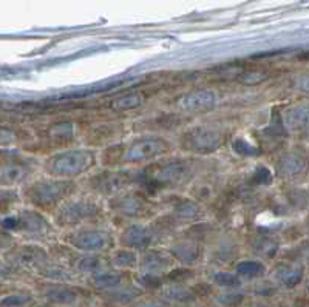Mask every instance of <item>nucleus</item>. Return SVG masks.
<instances>
[{
  "label": "nucleus",
  "mask_w": 309,
  "mask_h": 307,
  "mask_svg": "<svg viewBox=\"0 0 309 307\" xmlns=\"http://www.w3.org/2000/svg\"><path fill=\"white\" fill-rule=\"evenodd\" d=\"M47 298L56 304H73L76 301V294L73 292L71 288L58 287V288H51V290H48Z\"/></svg>",
  "instance_id": "obj_16"
},
{
  "label": "nucleus",
  "mask_w": 309,
  "mask_h": 307,
  "mask_svg": "<svg viewBox=\"0 0 309 307\" xmlns=\"http://www.w3.org/2000/svg\"><path fill=\"white\" fill-rule=\"evenodd\" d=\"M27 172L22 166L17 164H8L2 167V184L4 186H13L21 182L22 179H25Z\"/></svg>",
  "instance_id": "obj_15"
},
{
  "label": "nucleus",
  "mask_w": 309,
  "mask_h": 307,
  "mask_svg": "<svg viewBox=\"0 0 309 307\" xmlns=\"http://www.w3.org/2000/svg\"><path fill=\"white\" fill-rule=\"evenodd\" d=\"M142 282L147 286V287H159V286H161L159 278H156V276H153V275L144 276V278H142Z\"/></svg>",
  "instance_id": "obj_37"
},
{
  "label": "nucleus",
  "mask_w": 309,
  "mask_h": 307,
  "mask_svg": "<svg viewBox=\"0 0 309 307\" xmlns=\"http://www.w3.org/2000/svg\"><path fill=\"white\" fill-rule=\"evenodd\" d=\"M167 266V260L156 254V252H149V254H145L144 256V267L150 270V272H158V270H162Z\"/></svg>",
  "instance_id": "obj_21"
},
{
  "label": "nucleus",
  "mask_w": 309,
  "mask_h": 307,
  "mask_svg": "<svg viewBox=\"0 0 309 307\" xmlns=\"http://www.w3.org/2000/svg\"><path fill=\"white\" fill-rule=\"evenodd\" d=\"M78 267L82 272H96V270L101 267V262L98 258H93V256H85V258H81L79 262H78Z\"/></svg>",
  "instance_id": "obj_28"
},
{
  "label": "nucleus",
  "mask_w": 309,
  "mask_h": 307,
  "mask_svg": "<svg viewBox=\"0 0 309 307\" xmlns=\"http://www.w3.org/2000/svg\"><path fill=\"white\" fill-rule=\"evenodd\" d=\"M269 74L266 71H247L240 76V82L244 85H258L264 80H267Z\"/></svg>",
  "instance_id": "obj_23"
},
{
  "label": "nucleus",
  "mask_w": 309,
  "mask_h": 307,
  "mask_svg": "<svg viewBox=\"0 0 309 307\" xmlns=\"http://www.w3.org/2000/svg\"><path fill=\"white\" fill-rule=\"evenodd\" d=\"M284 125L290 130H300L309 125V106L307 105H297L284 112L283 116Z\"/></svg>",
  "instance_id": "obj_12"
},
{
  "label": "nucleus",
  "mask_w": 309,
  "mask_h": 307,
  "mask_svg": "<svg viewBox=\"0 0 309 307\" xmlns=\"http://www.w3.org/2000/svg\"><path fill=\"white\" fill-rule=\"evenodd\" d=\"M190 166L184 160H175L161 166L153 174L152 182L156 186H175L181 184L190 176Z\"/></svg>",
  "instance_id": "obj_5"
},
{
  "label": "nucleus",
  "mask_w": 309,
  "mask_h": 307,
  "mask_svg": "<svg viewBox=\"0 0 309 307\" xmlns=\"http://www.w3.org/2000/svg\"><path fill=\"white\" fill-rule=\"evenodd\" d=\"M4 228H10V230H16L21 228V220L19 218H5L4 220Z\"/></svg>",
  "instance_id": "obj_35"
},
{
  "label": "nucleus",
  "mask_w": 309,
  "mask_h": 307,
  "mask_svg": "<svg viewBox=\"0 0 309 307\" xmlns=\"http://www.w3.org/2000/svg\"><path fill=\"white\" fill-rule=\"evenodd\" d=\"M309 159L301 152L287 153L281 158L278 164V172L286 179H297L307 172Z\"/></svg>",
  "instance_id": "obj_7"
},
{
  "label": "nucleus",
  "mask_w": 309,
  "mask_h": 307,
  "mask_svg": "<svg viewBox=\"0 0 309 307\" xmlns=\"http://www.w3.org/2000/svg\"><path fill=\"white\" fill-rule=\"evenodd\" d=\"M28 301H30V298L25 295H11V296H5L2 300V306L4 307H21V306L27 304Z\"/></svg>",
  "instance_id": "obj_30"
},
{
  "label": "nucleus",
  "mask_w": 309,
  "mask_h": 307,
  "mask_svg": "<svg viewBox=\"0 0 309 307\" xmlns=\"http://www.w3.org/2000/svg\"><path fill=\"white\" fill-rule=\"evenodd\" d=\"M116 210L127 216H142L147 212V204L138 196H125L118 201Z\"/></svg>",
  "instance_id": "obj_13"
},
{
  "label": "nucleus",
  "mask_w": 309,
  "mask_h": 307,
  "mask_svg": "<svg viewBox=\"0 0 309 307\" xmlns=\"http://www.w3.org/2000/svg\"><path fill=\"white\" fill-rule=\"evenodd\" d=\"M303 278V270L301 268H294V267H287V268H283L281 270V274H280V280L281 282L289 287V288H292L295 287Z\"/></svg>",
  "instance_id": "obj_20"
},
{
  "label": "nucleus",
  "mask_w": 309,
  "mask_h": 307,
  "mask_svg": "<svg viewBox=\"0 0 309 307\" xmlns=\"http://www.w3.org/2000/svg\"><path fill=\"white\" fill-rule=\"evenodd\" d=\"M121 241L124 242V246L130 247V248H145L149 247L152 242V236L150 233L145 230L141 226H130L127 228L122 236Z\"/></svg>",
  "instance_id": "obj_11"
},
{
  "label": "nucleus",
  "mask_w": 309,
  "mask_h": 307,
  "mask_svg": "<svg viewBox=\"0 0 309 307\" xmlns=\"http://www.w3.org/2000/svg\"><path fill=\"white\" fill-rule=\"evenodd\" d=\"M129 182H130V176L127 173H102L93 178L92 180L93 188L104 194L118 193Z\"/></svg>",
  "instance_id": "obj_9"
},
{
  "label": "nucleus",
  "mask_w": 309,
  "mask_h": 307,
  "mask_svg": "<svg viewBox=\"0 0 309 307\" xmlns=\"http://www.w3.org/2000/svg\"><path fill=\"white\" fill-rule=\"evenodd\" d=\"M215 282L221 287H240V280L232 275V274H227V272H220L215 275Z\"/></svg>",
  "instance_id": "obj_27"
},
{
  "label": "nucleus",
  "mask_w": 309,
  "mask_h": 307,
  "mask_svg": "<svg viewBox=\"0 0 309 307\" xmlns=\"http://www.w3.org/2000/svg\"><path fill=\"white\" fill-rule=\"evenodd\" d=\"M169 150V144L162 139L156 138H145L135 140L132 146L127 150L124 160L127 162H144L150 160L156 156L164 154Z\"/></svg>",
  "instance_id": "obj_4"
},
{
  "label": "nucleus",
  "mask_w": 309,
  "mask_h": 307,
  "mask_svg": "<svg viewBox=\"0 0 309 307\" xmlns=\"http://www.w3.org/2000/svg\"><path fill=\"white\" fill-rule=\"evenodd\" d=\"M295 86H297L298 90H301V92L309 93V74L298 78V79H297V82H295Z\"/></svg>",
  "instance_id": "obj_36"
},
{
  "label": "nucleus",
  "mask_w": 309,
  "mask_h": 307,
  "mask_svg": "<svg viewBox=\"0 0 309 307\" xmlns=\"http://www.w3.org/2000/svg\"><path fill=\"white\" fill-rule=\"evenodd\" d=\"M21 227L33 233H39L45 227V221L36 213H25L21 218Z\"/></svg>",
  "instance_id": "obj_19"
},
{
  "label": "nucleus",
  "mask_w": 309,
  "mask_h": 307,
  "mask_svg": "<svg viewBox=\"0 0 309 307\" xmlns=\"http://www.w3.org/2000/svg\"><path fill=\"white\" fill-rule=\"evenodd\" d=\"M71 188L70 182L65 180H42V182L33 186L30 192V198L34 204L42 206V207H50L61 201L62 198L68 194Z\"/></svg>",
  "instance_id": "obj_3"
},
{
  "label": "nucleus",
  "mask_w": 309,
  "mask_h": 307,
  "mask_svg": "<svg viewBox=\"0 0 309 307\" xmlns=\"http://www.w3.org/2000/svg\"><path fill=\"white\" fill-rule=\"evenodd\" d=\"M184 146L195 153H213L223 146V136L215 128L195 127L186 133Z\"/></svg>",
  "instance_id": "obj_2"
},
{
  "label": "nucleus",
  "mask_w": 309,
  "mask_h": 307,
  "mask_svg": "<svg viewBox=\"0 0 309 307\" xmlns=\"http://www.w3.org/2000/svg\"><path fill=\"white\" fill-rule=\"evenodd\" d=\"M232 148L235 153H238L241 156H257L260 154V148L252 146L250 142H247L246 139H235L232 142Z\"/></svg>",
  "instance_id": "obj_22"
},
{
  "label": "nucleus",
  "mask_w": 309,
  "mask_h": 307,
  "mask_svg": "<svg viewBox=\"0 0 309 307\" xmlns=\"http://www.w3.org/2000/svg\"><path fill=\"white\" fill-rule=\"evenodd\" d=\"M192 274L190 270H186V268H178V270H173V272H170L169 278L170 280H184V278H189Z\"/></svg>",
  "instance_id": "obj_34"
},
{
  "label": "nucleus",
  "mask_w": 309,
  "mask_h": 307,
  "mask_svg": "<svg viewBox=\"0 0 309 307\" xmlns=\"http://www.w3.org/2000/svg\"><path fill=\"white\" fill-rule=\"evenodd\" d=\"M71 244L85 252L104 250L110 244V236L101 230H85L75 234V238L71 240Z\"/></svg>",
  "instance_id": "obj_8"
},
{
  "label": "nucleus",
  "mask_w": 309,
  "mask_h": 307,
  "mask_svg": "<svg viewBox=\"0 0 309 307\" xmlns=\"http://www.w3.org/2000/svg\"><path fill=\"white\" fill-rule=\"evenodd\" d=\"M144 96L141 93H129L124 94L118 99L113 100L112 108L116 112H127V110H135V108H139L144 104Z\"/></svg>",
  "instance_id": "obj_14"
},
{
  "label": "nucleus",
  "mask_w": 309,
  "mask_h": 307,
  "mask_svg": "<svg viewBox=\"0 0 309 307\" xmlns=\"http://www.w3.org/2000/svg\"><path fill=\"white\" fill-rule=\"evenodd\" d=\"M73 132H75L73 124H59L51 130V136H54V138H68V136L73 134Z\"/></svg>",
  "instance_id": "obj_31"
},
{
  "label": "nucleus",
  "mask_w": 309,
  "mask_h": 307,
  "mask_svg": "<svg viewBox=\"0 0 309 307\" xmlns=\"http://www.w3.org/2000/svg\"><path fill=\"white\" fill-rule=\"evenodd\" d=\"M272 182V173L269 168L266 167H258L255 170V173H253L252 176V184L253 186H269Z\"/></svg>",
  "instance_id": "obj_26"
},
{
  "label": "nucleus",
  "mask_w": 309,
  "mask_h": 307,
  "mask_svg": "<svg viewBox=\"0 0 309 307\" xmlns=\"http://www.w3.org/2000/svg\"><path fill=\"white\" fill-rule=\"evenodd\" d=\"M121 282V278L115 274H99L95 276V286L98 288H110Z\"/></svg>",
  "instance_id": "obj_24"
},
{
  "label": "nucleus",
  "mask_w": 309,
  "mask_h": 307,
  "mask_svg": "<svg viewBox=\"0 0 309 307\" xmlns=\"http://www.w3.org/2000/svg\"><path fill=\"white\" fill-rule=\"evenodd\" d=\"M255 250L260 252V254H264L266 256H274V254L277 252V246L269 240H263L255 246Z\"/></svg>",
  "instance_id": "obj_32"
},
{
  "label": "nucleus",
  "mask_w": 309,
  "mask_h": 307,
  "mask_svg": "<svg viewBox=\"0 0 309 307\" xmlns=\"http://www.w3.org/2000/svg\"><path fill=\"white\" fill-rule=\"evenodd\" d=\"M216 100V94L212 90H195L179 99V106L187 113H203L212 110Z\"/></svg>",
  "instance_id": "obj_6"
},
{
  "label": "nucleus",
  "mask_w": 309,
  "mask_h": 307,
  "mask_svg": "<svg viewBox=\"0 0 309 307\" xmlns=\"http://www.w3.org/2000/svg\"><path fill=\"white\" fill-rule=\"evenodd\" d=\"M172 254L183 264H193L198 260V250L190 246H176L172 248Z\"/></svg>",
  "instance_id": "obj_17"
},
{
  "label": "nucleus",
  "mask_w": 309,
  "mask_h": 307,
  "mask_svg": "<svg viewBox=\"0 0 309 307\" xmlns=\"http://www.w3.org/2000/svg\"><path fill=\"white\" fill-rule=\"evenodd\" d=\"M96 207L92 206L90 202H70L67 206H64V208L61 210V214H59V220L64 222V224H76V222H81L90 216L96 214Z\"/></svg>",
  "instance_id": "obj_10"
},
{
  "label": "nucleus",
  "mask_w": 309,
  "mask_h": 307,
  "mask_svg": "<svg viewBox=\"0 0 309 307\" xmlns=\"http://www.w3.org/2000/svg\"><path fill=\"white\" fill-rule=\"evenodd\" d=\"M243 300H244V296L240 294H230V295L220 296V302L224 306H229V307H238L243 302Z\"/></svg>",
  "instance_id": "obj_33"
},
{
  "label": "nucleus",
  "mask_w": 309,
  "mask_h": 307,
  "mask_svg": "<svg viewBox=\"0 0 309 307\" xmlns=\"http://www.w3.org/2000/svg\"><path fill=\"white\" fill-rule=\"evenodd\" d=\"M176 213L179 216H183V218H193V216H196V213H198V208L193 202L186 201V202H181L176 207Z\"/></svg>",
  "instance_id": "obj_29"
},
{
  "label": "nucleus",
  "mask_w": 309,
  "mask_h": 307,
  "mask_svg": "<svg viewBox=\"0 0 309 307\" xmlns=\"http://www.w3.org/2000/svg\"><path fill=\"white\" fill-rule=\"evenodd\" d=\"M298 60H309V51H304L301 54H298Z\"/></svg>",
  "instance_id": "obj_38"
},
{
  "label": "nucleus",
  "mask_w": 309,
  "mask_h": 307,
  "mask_svg": "<svg viewBox=\"0 0 309 307\" xmlns=\"http://www.w3.org/2000/svg\"><path fill=\"white\" fill-rule=\"evenodd\" d=\"M237 272L246 278H255L264 274V266L257 261H243L237 266Z\"/></svg>",
  "instance_id": "obj_18"
},
{
  "label": "nucleus",
  "mask_w": 309,
  "mask_h": 307,
  "mask_svg": "<svg viewBox=\"0 0 309 307\" xmlns=\"http://www.w3.org/2000/svg\"><path fill=\"white\" fill-rule=\"evenodd\" d=\"M93 164L95 154L90 150H70L54 156L47 168L54 176L71 178L90 170Z\"/></svg>",
  "instance_id": "obj_1"
},
{
  "label": "nucleus",
  "mask_w": 309,
  "mask_h": 307,
  "mask_svg": "<svg viewBox=\"0 0 309 307\" xmlns=\"http://www.w3.org/2000/svg\"><path fill=\"white\" fill-rule=\"evenodd\" d=\"M115 264L121 267H133L136 264V254L132 250H119L115 255Z\"/></svg>",
  "instance_id": "obj_25"
}]
</instances>
